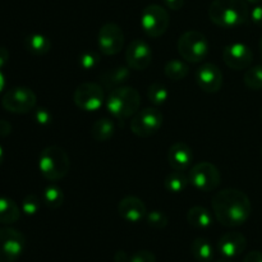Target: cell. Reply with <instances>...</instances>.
<instances>
[{"mask_svg": "<svg viewBox=\"0 0 262 262\" xmlns=\"http://www.w3.org/2000/svg\"><path fill=\"white\" fill-rule=\"evenodd\" d=\"M212 210L217 222L227 228L241 227L251 216L252 205L245 192L235 188L219 191L212 199Z\"/></svg>", "mask_w": 262, "mask_h": 262, "instance_id": "obj_1", "label": "cell"}, {"mask_svg": "<svg viewBox=\"0 0 262 262\" xmlns=\"http://www.w3.org/2000/svg\"><path fill=\"white\" fill-rule=\"evenodd\" d=\"M209 18L223 28H234L247 22L250 9L246 0H214L209 8Z\"/></svg>", "mask_w": 262, "mask_h": 262, "instance_id": "obj_2", "label": "cell"}, {"mask_svg": "<svg viewBox=\"0 0 262 262\" xmlns=\"http://www.w3.org/2000/svg\"><path fill=\"white\" fill-rule=\"evenodd\" d=\"M140 94L135 87H117L112 90L106 99L107 112L118 120H124L133 117L140 109Z\"/></svg>", "mask_w": 262, "mask_h": 262, "instance_id": "obj_3", "label": "cell"}, {"mask_svg": "<svg viewBox=\"0 0 262 262\" xmlns=\"http://www.w3.org/2000/svg\"><path fill=\"white\" fill-rule=\"evenodd\" d=\"M71 169V160L59 146H48L38 156V170L45 179L56 182L63 179Z\"/></svg>", "mask_w": 262, "mask_h": 262, "instance_id": "obj_4", "label": "cell"}, {"mask_svg": "<svg viewBox=\"0 0 262 262\" xmlns=\"http://www.w3.org/2000/svg\"><path fill=\"white\" fill-rule=\"evenodd\" d=\"M178 53L184 61L201 63L209 54L206 36L199 31H187L178 40Z\"/></svg>", "mask_w": 262, "mask_h": 262, "instance_id": "obj_5", "label": "cell"}, {"mask_svg": "<svg viewBox=\"0 0 262 262\" xmlns=\"http://www.w3.org/2000/svg\"><path fill=\"white\" fill-rule=\"evenodd\" d=\"M37 96L31 89L15 86L7 90L2 97V106L12 114H27L35 110Z\"/></svg>", "mask_w": 262, "mask_h": 262, "instance_id": "obj_6", "label": "cell"}, {"mask_svg": "<svg viewBox=\"0 0 262 262\" xmlns=\"http://www.w3.org/2000/svg\"><path fill=\"white\" fill-rule=\"evenodd\" d=\"M164 123V115L156 107H146L133 115L130 120V130L141 138H147L160 130Z\"/></svg>", "mask_w": 262, "mask_h": 262, "instance_id": "obj_7", "label": "cell"}, {"mask_svg": "<svg viewBox=\"0 0 262 262\" xmlns=\"http://www.w3.org/2000/svg\"><path fill=\"white\" fill-rule=\"evenodd\" d=\"M189 183L200 192H211L220 186L222 174L219 169L209 161L194 164L188 174Z\"/></svg>", "mask_w": 262, "mask_h": 262, "instance_id": "obj_8", "label": "cell"}, {"mask_svg": "<svg viewBox=\"0 0 262 262\" xmlns=\"http://www.w3.org/2000/svg\"><path fill=\"white\" fill-rule=\"evenodd\" d=\"M170 17L165 8L158 4H150L142 10L141 27L147 36L158 38L168 31Z\"/></svg>", "mask_w": 262, "mask_h": 262, "instance_id": "obj_9", "label": "cell"}, {"mask_svg": "<svg viewBox=\"0 0 262 262\" xmlns=\"http://www.w3.org/2000/svg\"><path fill=\"white\" fill-rule=\"evenodd\" d=\"M26 248L22 232L10 227L0 228V262H17Z\"/></svg>", "mask_w": 262, "mask_h": 262, "instance_id": "obj_10", "label": "cell"}, {"mask_svg": "<svg viewBox=\"0 0 262 262\" xmlns=\"http://www.w3.org/2000/svg\"><path fill=\"white\" fill-rule=\"evenodd\" d=\"M73 101L78 109L83 112H97L105 101L102 86L94 82L82 83L74 90Z\"/></svg>", "mask_w": 262, "mask_h": 262, "instance_id": "obj_11", "label": "cell"}, {"mask_svg": "<svg viewBox=\"0 0 262 262\" xmlns=\"http://www.w3.org/2000/svg\"><path fill=\"white\" fill-rule=\"evenodd\" d=\"M97 45L105 55H117L124 46V33L120 26L107 22L100 28L97 35Z\"/></svg>", "mask_w": 262, "mask_h": 262, "instance_id": "obj_12", "label": "cell"}, {"mask_svg": "<svg viewBox=\"0 0 262 262\" xmlns=\"http://www.w3.org/2000/svg\"><path fill=\"white\" fill-rule=\"evenodd\" d=\"M223 60L234 71L248 68L253 60V53L248 45L243 42L229 43L223 50Z\"/></svg>", "mask_w": 262, "mask_h": 262, "instance_id": "obj_13", "label": "cell"}, {"mask_svg": "<svg viewBox=\"0 0 262 262\" xmlns=\"http://www.w3.org/2000/svg\"><path fill=\"white\" fill-rule=\"evenodd\" d=\"M125 61L130 69L143 71L152 61V50L142 38H136L125 50Z\"/></svg>", "mask_w": 262, "mask_h": 262, "instance_id": "obj_14", "label": "cell"}, {"mask_svg": "<svg viewBox=\"0 0 262 262\" xmlns=\"http://www.w3.org/2000/svg\"><path fill=\"white\" fill-rule=\"evenodd\" d=\"M223 72L212 63H205L196 71V82L202 91L207 94H215L220 91L223 86Z\"/></svg>", "mask_w": 262, "mask_h": 262, "instance_id": "obj_15", "label": "cell"}, {"mask_svg": "<svg viewBox=\"0 0 262 262\" xmlns=\"http://www.w3.org/2000/svg\"><path fill=\"white\" fill-rule=\"evenodd\" d=\"M147 207H146L145 202L141 199L135 196H127L122 199L118 204V214L123 220L128 223H136L142 222L146 219L147 215Z\"/></svg>", "mask_w": 262, "mask_h": 262, "instance_id": "obj_16", "label": "cell"}, {"mask_svg": "<svg viewBox=\"0 0 262 262\" xmlns=\"http://www.w3.org/2000/svg\"><path fill=\"white\" fill-rule=\"evenodd\" d=\"M247 247V239L242 233L238 232H228L224 235H222L217 242V250L219 253L224 258H234L238 257L245 252Z\"/></svg>", "mask_w": 262, "mask_h": 262, "instance_id": "obj_17", "label": "cell"}, {"mask_svg": "<svg viewBox=\"0 0 262 262\" xmlns=\"http://www.w3.org/2000/svg\"><path fill=\"white\" fill-rule=\"evenodd\" d=\"M193 158V151L184 142L173 143L168 151L169 165L173 170L186 171L187 169L191 168Z\"/></svg>", "mask_w": 262, "mask_h": 262, "instance_id": "obj_18", "label": "cell"}, {"mask_svg": "<svg viewBox=\"0 0 262 262\" xmlns=\"http://www.w3.org/2000/svg\"><path fill=\"white\" fill-rule=\"evenodd\" d=\"M130 77V68L129 67L119 66L114 68H109L104 71L100 76L102 87L105 89H117V87L123 86Z\"/></svg>", "mask_w": 262, "mask_h": 262, "instance_id": "obj_19", "label": "cell"}, {"mask_svg": "<svg viewBox=\"0 0 262 262\" xmlns=\"http://www.w3.org/2000/svg\"><path fill=\"white\" fill-rule=\"evenodd\" d=\"M23 46L32 55L42 56L50 51L51 41L42 33H31L25 37Z\"/></svg>", "mask_w": 262, "mask_h": 262, "instance_id": "obj_20", "label": "cell"}, {"mask_svg": "<svg viewBox=\"0 0 262 262\" xmlns=\"http://www.w3.org/2000/svg\"><path fill=\"white\" fill-rule=\"evenodd\" d=\"M22 210L14 200L9 197H0V224L10 225L19 220Z\"/></svg>", "mask_w": 262, "mask_h": 262, "instance_id": "obj_21", "label": "cell"}, {"mask_svg": "<svg viewBox=\"0 0 262 262\" xmlns=\"http://www.w3.org/2000/svg\"><path fill=\"white\" fill-rule=\"evenodd\" d=\"M187 220L196 229H209L214 223V216L206 207L194 206L187 212Z\"/></svg>", "mask_w": 262, "mask_h": 262, "instance_id": "obj_22", "label": "cell"}, {"mask_svg": "<svg viewBox=\"0 0 262 262\" xmlns=\"http://www.w3.org/2000/svg\"><path fill=\"white\" fill-rule=\"evenodd\" d=\"M115 124L110 118H100L92 124L91 136L97 142H106L114 136Z\"/></svg>", "mask_w": 262, "mask_h": 262, "instance_id": "obj_23", "label": "cell"}, {"mask_svg": "<svg viewBox=\"0 0 262 262\" xmlns=\"http://www.w3.org/2000/svg\"><path fill=\"white\" fill-rule=\"evenodd\" d=\"M191 252L194 260L199 262H211L215 255L211 242L204 237L196 238L192 242Z\"/></svg>", "mask_w": 262, "mask_h": 262, "instance_id": "obj_24", "label": "cell"}, {"mask_svg": "<svg viewBox=\"0 0 262 262\" xmlns=\"http://www.w3.org/2000/svg\"><path fill=\"white\" fill-rule=\"evenodd\" d=\"M189 184V178L184 171L173 170L164 181L166 191L170 193H182Z\"/></svg>", "mask_w": 262, "mask_h": 262, "instance_id": "obj_25", "label": "cell"}, {"mask_svg": "<svg viewBox=\"0 0 262 262\" xmlns=\"http://www.w3.org/2000/svg\"><path fill=\"white\" fill-rule=\"evenodd\" d=\"M41 201L48 209L56 210L64 204V193L60 187L55 186V184H50V186L43 189Z\"/></svg>", "mask_w": 262, "mask_h": 262, "instance_id": "obj_26", "label": "cell"}, {"mask_svg": "<svg viewBox=\"0 0 262 262\" xmlns=\"http://www.w3.org/2000/svg\"><path fill=\"white\" fill-rule=\"evenodd\" d=\"M164 73L171 81H182L189 74V67L184 63V60L173 59L165 64Z\"/></svg>", "mask_w": 262, "mask_h": 262, "instance_id": "obj_27", "label": "cell"}, {"mask_svg": "<svg viewBox=\"0 0 262 262\" xmlns=\"http://www.w3.org/2000/svg\"><path fill=\"white\" fill-rule=\"evenodd\" d=\"M147 97L154 105L159 106V105L165 104L166 100L169 99V91L165 84L160 83V82H155V83L148 87Z\"/></svg>", "mask_w": 262, "mask_h": 262, "instance_id": "obj_28", "label": "cell"}, {"mask_svg": "<svg viewBox=\"0 0 262 262\" xmlns=\"http://www.w3.org/2000/svg\"><path fill=\"white\" fill-rule=\"evenodd\" d=\"M243 82L251 90H262V66L251 67L243 76Z\"/></svg>", "mask_w": 262, "mask_h": 262, "instance_id": "obj_29", "label": "cell"}, {"mask_svg": "<svg viewBox=\"0 0 262 262\" xmlns=\"http://www.w3.org/2000/svg\"><path fill=\"white\" fill-rule=\"evenodd\" d=\"M146 222H147L148 227L158 230L165 229L169 224V219L166 216V214L160 211V210H152V211L147 212V215H146Z\"/></svg>", "mask_w": 262, "mask_h": 262, "instance_id": "obj_30", "label": "cell"}, {"mask_svg": "<svg viewBox=\"0 0 262 262\" xmlns=\"http://www.w3.org/2000/svg\"><path fill=\"white\" fill-rule=\"evenodd\" d=\"M41 200L36 194H27L25 199L22 200V205H20V210L27 216H33L40 211L41 207Z\"/></svg>", "mask_w": 262, "mask_h": 262, "instance_id": "obj_31", "label": "cell"}, {"mask_svg": "<svg viewBox=\"0 0 262 262\" xmlns=\"http://www.w3.org/2000/svg\"><path fill=\"white\" fill-rule=\"evenodd\" d=\"M79 66L84 69V71H92L99 64V55L95 51H83L79 55Z\"/></svg>", "mask_w": 262, "mask_h": 262, "instance_id": "obj_32", "label": "cell"}, {"mask_svg": "<svg viewBox=\"0 0 262 262\" xmlns=\"http://www.w3.org/2000/svg\"><path fill=\"white\" fill-rule=\"evenodd\" d=\"M33 119L40 125H49L51 123V113L45 107H37L33 112Z\"/></svg>", "mask_w": 262, "mask_h": 262, "instance_id": "obj_33", "label": "cell"}, {"mask_svg": "<svg viewBox=\"0 0 262 262\" xmlns=\"http://www.w3.org/2000/svg\"><path fill=\"white\" fill-rule=\"evenodd\" d=\"M129 262H156V256L148 250H140L129 256Z\"/></svg>", "mask_w": 262, "mask_h": 262, "instance_id": "obj_34", "label": "cell"}, {"mask_svg": "<svg viewBox=\"0 0 262 262\" xmlns=\"http://www.w3.org/2000/svg\"><path fill=\"white\" fill-rule=\"evenodd\" d=\"M250 18L256 26L262 27V4L256 5L252 10L250 12Z\"/></svg>", "mask_w": 262, "mask_h": 262, "instance_id": "obj_35", "label": "cell"}, {"mask_svg": "<svg viewBox=\"0 0 262 262\" xmlns=\"http://www.w3.org/2000/svg\"><path fill=\"white\" fill-rule=\"evenodd\" d=\"M12 133V124L4 119H0V137H8Z\"/></svg>", "mask_w": 262, "mask_h": 262, "instance_id": "obj_36", "label": "cell"}, {"mask_svg": "<svg viewBox=\"0 0 262 262\" xmlns=\"http://www.w3.org/2000/svg\"><path fill=\"white\" fill-rule=\"evenodd\" d=\"M243 262H262V252L260 251H251L247 253Z\"/></svg>", "mask_w": 262, "mask_h": 262, "instance_id": "obj_37", "label": "cell"}, {"mask_svg": "<svg viewBox=\"0 0 262 262\" xmlns=\"http://www.w3.org/2000/svg\"><path fill=\"white\" fill-rule=\"evenodd\" d=\"M186 0H164V4L168 8H170L171 10H179L183 8Z\"/></svg>", "mask_w": 262, "mask_h": 262, "instance_id": "obj_38", "label": "cell"}, {"mask_svg": "<svg viewBox=\"0 0 262 262\" xmlns=\"http://www.w3.org/2000/svg\"><path fill=\"white\" fill-rule=\"evenodd\" d=\"M9 61V51L5 46H0V69L4 68Z\"/></svg>", "mask_w": 262, "mask_h": 262, "instance_id": "obj_39", "label": "cell"}, {"mask_svg": "<svg viewBox=\"0 0 262 262\" xmlns=\"http://www.w3.org/2000/svg\"><path fill=\"white\" fill-rule=\"evenodd\" d=\"M114 262H129V255L124 251H118L114 256Z\"/></svg>", "mask_w": 262, "mask_h": 262, "instance_id": "obj_40", "label": "cell"}, {"mask_svg": "<svg viewBox=\"0 0 262 262\" xmlns=\"http://www.w3.org/2000/svg\"><path fill=\"white\" fill-rule=\"evenodd\" d=\"M5 86H7V81H5V74L3 73V71L0 69V95L4 92Z\"/></svg>", "mask_w": 262, "mask_h": 262, "instance_id": "obj_41", "label": "cell"}, {"mask_svg": "<svg viewBox=\"0 0 262 262\" xmlns=\"http://www.w3.org/2000/svg\"><path fill=\"white\" fill-rule=\"evenodd\" d=\"M4 148H3L2 143H0V166H2V164L4 163Z\"/></svg>", "mask_w": 262, "mask_h": 262, "instance_id": "obj_42", "label": "cell"}, {"mask_svg": "<svg viewBox=\"0 0 262 262\" xmlns=\"http://www.w3.org/2000/svg\"><path fill=\"white\" fill-rule=\"evenodd\" d=\"M246 2H248V3H252V4H258V3H261L262 0H246Z\"/></svg>", "mask_w": 262, "mask_h": 262, "instance_id": "obj_43", "label": "cell"}, {"mask_svg": "<svg viewBox=\"0 0 262 262\" xmlns=\"http://www.w3.org/2000/svg\"><path fill=\"white\" fill-rule=\"evenodd\" d=\"M215 262H232V261L228 260V258H223V260H217V261H215Z\"/></svg>", "mask_w": 262, "mask_h": 262, "instance_id": "obj_44", "label": "cell"}, {"mask_svg": "<svg viewBox=\"0 0 262 262\" xmlns=\"http://www.w3.org/2000/svg\"><path fill=\"white\" fill-rule=\"evenodd\" d=\"M260 54H261V59H262V37H261V41H260Z\"/></svg>", "mask_w": 262, "mask_h": 262, "instance_id": "obj_45", "label": "cell"}, {"mask_svg": "<svg viewBox=\"0 0 262 262\" xmlns=\"http://www.w3.org/2000/svg\"><path fill=\"white\" fill-rule=\"evenodd\" d=\"M261 120H262V110H261Z\"/></svg>", "mask_w": 262, "mask_h": 262, "instance_id": "obj_46", "label": "cell"}]
</instances>
